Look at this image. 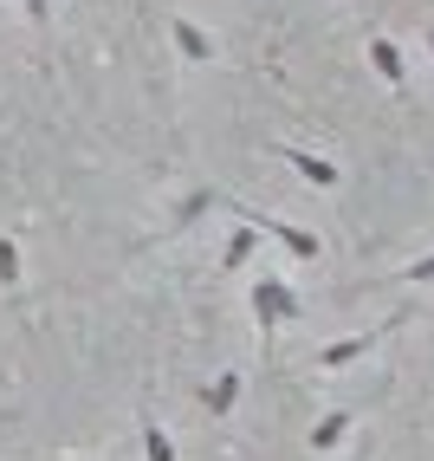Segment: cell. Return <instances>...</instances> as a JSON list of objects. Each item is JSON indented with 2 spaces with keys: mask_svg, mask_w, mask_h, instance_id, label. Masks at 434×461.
<instances>
[{
  "mask_svg": "<svg viewBox=\"0 0 434 461\" xmlns=\"http://www.w3.org/2000/svg\"><path fill=\"white\" fill-rule=\"evenodd\" d=\"M214 208H234L240 214V221H253L266 240H279V248H286L292 260H305V267H318V234H305V228H292V221H279V214H266V208H246V202H234V195H221V189H214Z\"/></svg>",
  "mask_w": 434,
  "mask_h": 461,
  "instance_id": "6da1fadb",
  "label": "cell"
},
{
  "mask_svg": "<svg viewBox=\"0 0 434 461\" xmlns=\"http://www.w3.org/2000/svg\"><path fill=\"white\" fill-rule=\"evenodd\" d=\"M395 325H409V312H395V319L369 325V331H350V338H337V345H318V371H344V364L369 357V351H376V345H383V338H389Z\"/></svg>",
  "mask_w": 434,
  "mask_h": 461,
  "instance_id": "7a4b0ae2",
  "label": "cell"
},
{
  "mask_svg": "<svg viewBox=\"0 0 434 461\" xmlns=\"http://www.w3.org/2000/svg\"><path fill=\"white\" fill-rule=\"evenodd\" d=\"M279 149V157H286L305 182H312V189H337V182H344V176H337V163H324V157H312V149H298V143H272Z\"/></svg>",
  "mask_w": 434,
  "mask_h": 461,
  "instance_id": "3957f363",
  "label": "cell"
},
{
  "mask_svg": "<svg viewBox=\"0 0 434 461\" xmlns=\"http://www.w3.org/2000/svg\"><path fill=\"white\" fill-rule=\"evenodd\" d=\"M369 66H376V78L395 85V91L409 85V59H402V46H395L389 33H369Z\"/></svg>",
  "mask_w": 434,
  "mask_h": 461,
  "instance_id": "277c9868",
  "label": "cell"
},
{
  "mask_svg": "<svg viewBox=\"0 0 434 461\" xmlns=\"http://www.w3.org/2000/svg\"><path fill=\"white\" fill-rule=\"evenodd\" d=\"M169 40H175V52L189 59V66H214V40L201 33L195 20H182V14H169Z\"/></svg>",
  "mask_w": 434,
  "mask_h": 461,
  "instance_id": "5b68a950",
  "label": "cell"
},
{
  "mask_svg": "<svg viewBox=\"0 0 434 461\" xmlns=\"http://www.w3.org/2000/svg\"><path fill=\"white\" fill-rule=\"evenodd\" d=\"M253 325H260V345H266V364H272V338H279V325H286V319H279V305H272V286H266V280L253 286Z\"/></svg>",
  "mask_w": 434,
  "mask_h": 461,
  "instance_id": "8992f818",
  "label": "cell"
},
{
  "mask_svg": "<svg viewBox=\"0 0 434 461\" xmlns=\"http://www.w3.org/2000/svg\"><path fill=\"white\" fill-rule=\"evenodd\" d=\"M234 403H240V371H221V377L201 390V410H208V416H227Z\"/></svg>",
  "mask_w": 434,
  "mask_h": 461,
  "instance_id": "52a82bcc",
  "label": "cell"
},
{
  "mask_svg": "<svg viewBox=\"0 0 434 461\" xmlns=\"http://www.w3.org/2000/svg\"><path fill=\"white\" fill-rule=\"evenodd\" d=\"M350 429H357V416H350V410H331V416H318V429H312V448H318V455H324V448H337V442L350 436Z\"/></svg>",
  "mask_w": 434,
  "mask_h": 461,
  "instance_id": "ba28073f",
  "label": "cell"
},
{
  "mask_svg": "<svg viewBox=\"0 0 434 461\" xmlns=\"http://www.w3.org/2000/svg\"><path fill=\"white\" fill-rule=\"evenodd\" d=\"M137 429H143V461H175V442L163 436V422L149 416V410L137 416Z\"/></svg>",
  "mask_w": 434,
  "mask_h": 461,
  "instance_id": "9c48e42d",
  "label": "cell"
},
{
  "mask_svg": "<svg viewBox=\"0 0 434 461\" xmlns=\"http://www.w3.org/2000/svg\"><path fill=\"white\" fill-rule=\"evenodd\" d=\"M253 248H260V228H253V221H240V228L227 234V254H221V267L234 273V267H240L246 254H253Z\"/></svg>",
  "mask_w": 434,
  "mask_h": 461,
  "instance_id": "30bf717a",
  "label": "cell"
},
{
  "mask_svg": "<svg viewBox=\"0 0 434 461\" xmlns=\"http://www.w3.org/2000/svg\"><path fill=\"white\" fill-rule=\"evenodd\" d=\"M266 286H272V305H279V319H286V325H298V319H305V299H298V286L272 280V273H266Z\"/></svg>",
  "mask_w": 434,
  "mask_h": 461,
  "instance_id": "8fae6325",
  "label": "cell"
},
{
  "mask_svg": "<svg viewBox=\"0 0 434 461\" xmlns=\"http://www.w3.org/2000/svg\"><path fill=\"white\" fill-rule=\"evenodd\" d=\"M0 286H7V293L20 286V240L13 234H0Z\"/></svg>",
  "mask_w": 434,
  "mask_h": 461,
  "instance_id": "7c38bea8",
  "label": "cell"
},
{
  "mask_svg": "<svg viewBox=\"0 0 434 461\" xmlns=\"http://www.w3.org/2000/svg\"><path fill=\"white\" fill-rule=\"evenodd\" d=\"M402 280H409V286H434V254H421L415 267H402Z\"/></svg>",
  "mask_w": 434,
  "mask_h": 461,
  "instance_id": "4fadbf2b",
  "label": "cell"
},
{
  "mask_svg": "<svg viewBox=\"0 0 434 461\" xmlns=\"http://www.w3.org/2000/svg\"><path fill=\"white\" fill-rule=\"evenodd\" d=\"M26 20H33V33H52V0H26Z\"/></svg>",
  "mask_w": 434,
  "mask_h": 461,
  "instance_id": "5bb4252c",
  "label": "cell"
},
{
  "mask_svg": "<svg viewBox=\"0 0 434 461\" xmlns=\"http://www.w3.org/2000/svg\"><path fill=\"white\" fill-rule=\"evenodd\" d=\"M130 7H137V14H143V20H149V7H143V0H130Z\"/></svg>",
  "mask_w": 434,
  "mask_h": 461,
  "instance_id": "9a60e30c",
  "label": "cell"
},
{
  "mask_svg": "<svg viewBox=\"0 0 434 461\" xmlns=\"http://www.w3.org/2000/svg\"><path fill=\"white\" fill-rule=\"evenodd\" d=\"M357 461H363V455H357Z\"/></svg>",
  "mask_w": 434,
  "mask_h": 461,
  "instance_id": "2e32d148",
  "label": "cell"
}]
</instances>
